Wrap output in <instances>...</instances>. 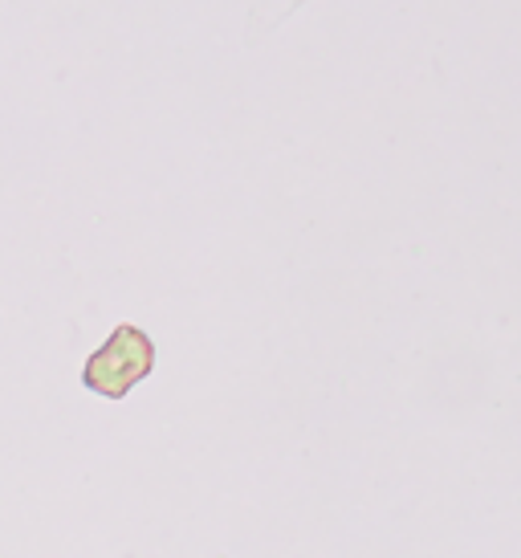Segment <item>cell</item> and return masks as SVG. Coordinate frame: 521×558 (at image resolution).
<instances>
[{
    "mask_svg": "<svg viewBox=\"0 0 521 558\" xmlns=\"http://www.w3.org/2000/svg\"><path fill=\"white\" fill-rule=\"evenodd\" d=\"M155 372V342L147 330L123 323L110 330V339L82 363V388L102 400H126L135 384Z\"/></svg>",
    "mask_w": 521,
    "mask_h": 558,
    "instance_id": "obj_1",
    "label": "cell"
}]
</instances>
